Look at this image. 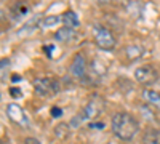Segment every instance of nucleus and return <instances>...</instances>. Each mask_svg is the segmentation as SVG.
Instances as JSON below:
<instances>
[{
	"label": "nucleus",
	"instance_id": "f257e3e1",
	"mask_svg": "<svg viewBox=\"0 0 160 144\" xmlns=\"http://www.w3.org/2000/svg\"><path fill=\"white\" fill-rule=\"evenodd\" d=\"M112 133L122 141H131L139 132V122L130 112H115L111 119Z\"/></svg>",
	"mask_w": 160,
	"mask_h": 144
},
{
	"label": "nucleus",
	"instance_id": "f03ea898",
	"mask_svg": "<svg viewBox=\"0 0 160 144\" xmlns=\"http://www.w3.org/2000/svg\"><path fill=\"white\" fill-rule=\"evenodd\" d=\"M102 109H104V101H102V98L98 96V95H93V96L88 99V102L83 106V109L80 111V114L74 117V120L71 122V127L77 128L78 123L88 122V120H91V119H95V117H98V115L102 112Z\"/></svg>",
	"mask_w": 160,
	"mask_h": 144
},
{
	"label": "nucleus",
	"instance_id": "7ed1b4c3",
	"mask_svg": "<svg viewBox=\"0 0 160 144\" xmlns=\"http://www.w3.org/2000/svg\"><path fill=\"white\" fill-rule=\"evenodd\" d=\"M93 40H95V43H96L98 48L106 50V51L114 50L115 45H117V40H115L114 34L109 29H106V27H102V26H99V24L93 26Z\"/></svg>",
	"mask_w": 160,
	"mask_h": 144
},
{
	"label": "nucleus",
	"instance_id": "20e7f679",
	"mask_svg": "<svg viewBox=\"0 0 160 144\" xmlns=\"http://www.w3.org/2000/svg\"><path fill=\"white\" fill-rule=\"evenodd\" d=\"M34 90L38 96L50 98L59 91V83L53 77H35L34 78Z\"/></svg>",
	"mask_w": 160,
	"mask_h": 144
},
{
	"label": "nucleus",
	"instance_id": "39448f33",
	"mask_svg": "<svg viewBox=\"0 0 160 144\" xmlns=\"http://www.w3.org/2000/svg\"><path fill=\"white\" fill-rule=\"evenodd\" d=\"M135 78L138 83H141L144 87H151L152 83H155L158 80V72L154 66L146 64V66H139L135 69Z\"/></svg>",
	"mask_w": 160,
	"mask_h": 144
},
{
	"label": "nucleus",
	"instance_id": "423d86ee",
	"mask_svg": "<svg viewBox=\"0 0 160 144\" xmlns=\"http://www.w3.org/2000/svg\"><path fill=\"white\" fill-rule=\"evenodd\" d=\"M7 115H8V119L13 123H16L19 127H24V128L29 127V119H28V115H26L24 109L19 106V104L10 102L8 106H7Z\"/></svg>",
	"mask_w": 160,
	"mask_h": 144
},
{
	"label": "nucleus",
	"instance_id": "0eeeda50",
	"mask_svg": "<svg viewBox=\"0 0 160 144\" xmlns=\"http://www.w3.org/2000/svg\"><path fill=\"white\" fill-rule=\"evenodd\" d=\"M87 69H88V64H87V58L82 53H75L72 61H71V75L75 78H85L87 77Z\"/></svg>",
	"mask_w": 160,
	"mask_h": 144
},
{
	"label": "nucleus",
	"instance_id": "6e6552de",
	"mask_svg": "<svg viewBox=\"0 0 160 144\" xmlns=\"http://www.w3.org/2000/svg\"><path fill=\"white\" fill-rule=\"evenodd\" d=\"M142 99L148 102L149 106H152V107H155V109L160 111V93H158V91L144 88L142 90Z\"/></svg>",
	"mask_w": 160,
	"mask_h": 144
},
{
	"label": "nucleus",
	"instance_id": "1a4fd4ad",
	"mask_svg": "<svg viewBox=\"0 0 160 144\" xmlns=\"http://www.w3.org/2000/svg\"><path fill=\"white\" fill-rule=\"evenodd\" d=\"M74 37H75V31L71 29V27H66V26H64V27H61V29H58L56 34H55V38H56L58 42H61V43L72 42Z\"/></svg>",
	"mask_w": 160,
	"mask_h": 144
},
{
	"label": "nucleus",
	"instance_id": "9d476101",
	"mask_svg": "<svg viewBox=\"0 0 160 144\" xmlns=\"http://www.w3.org/2000/svg\"><path fill=\"white\" fill-rule=\"evenodd\" d=\"M62 24L66 26V27H71V29H77L78 26H80V21H78V16L75 15V11L72 10H68V11H64L62 13Z\"/></svg>",
	"mask_w": 160,
	"mask_h": 144
},
{
	"label": "nucleus",
	"instance_id": "9b49d317",
	"mask_svg": "<svg viewBox=\"0 0 160 144\" xmlns=\"http://www.w3.org/2000/svg\"><path fill=\"white\" fill-rule=\"evenodd\" d=\"M142 144H160V130H148L142 135Z\"/></svg>",
	"mask_w": 160,
	"mask_h": 144
},
{
	"label": "nucleus",
	"instance_id": "f8f14e48",
	"mask_svg": "<svg viewBox=\"0 0 160 144\" xmlns=\"http://www.w3.org/2000/svg\"><path fill=\"white\" fill-rule=\"evenodd\" d=\"M125 55L128 56L130 61H135V59H139L142 56V48L138 47V45H128L125 48Z\"/></svg>",
	"mask_w": 160,
	"mask_h": 144
},
{
	"label": "nucleus",
	"instance_id": "ddd939ff",
	"mask_svg": "<svg viewBox=\"0 0 160 144\" xmlns=\"http://www.w3.org/2000/svg\"><path fill=\"white\" fill-rule=\"evenodd\" d=\"M55 135L58 136V139H66L71 135V127L68 123H59L55 127Z\"/></svg>",
	"mask_w": 160,
	"mask_h": 144
},
{
	"label": "nucleus",
	"instance_id": "4468645a",
	"mask_svg": "<svg viewBox=\"0 0 160 144\" xmlns=\"http://www.w3.org/2000/svg\"><path fill=\"white\" fill-rule=\"evenodd\" d=\"M59 21H62V18L59 16H47L42 19V26L43 27H53V26H56Z\"/></svg>",
	"mask_w": 160,
	"mask_h": 144
},
{
	"label": "nucleus",
	"instance_id": "2eb2a0df",
	"mask_svg": "<svg viewBox=\"0 0 160 144\" xmlns=\"http://www.w3.org/2000/svg\"><path fill=\"white\" fill-rule=\"evenodd\" d=\"M8 69H10V59H2V82H5Z\"/></svg>",
	"mask_w": 160,
	"mask_h": 144
},
{
	"label": "nucleus",
	"instance_id": "dca6fc26",
	"mask_svg": "<svg viewBox=\"0 0 160 144\" xmlns=\"http://www.w3.org/2000/svg\"><path fill=\"white\" fill-rule=\"evenodd\" d=\"M10 95H11V98L16 99V98H21V96H22V91H21L18 87H11V88H10Z\"/></svg>",
	"mask_w": 160,
	"mask_h": 144
},
{
	"label": "nucleus",
	"instance_id": "f3484780",
	"mask_svg": "<svg viewBox=\"0 0 160 144\" xmlns=\"http://www.w3.org/2000/svg\"><path fill=\"white\" fill-rule=\"evenodd\" d=\"M62 115V109L61 107H51V117H55V119H58V117Z\"/></svg>",
	"mask_w": 160,
	"mask_h": 144
},
{
	"label": "nucleus",
	"instance_id": "a211bd4d",
	"mask_svg": "<svg viewBox=\"0 0 160 144\" xmlns=\"http://www.w3.org/2000/svg\"><path fill=\"white\" fill-rule=\"evenodd\" d=\"M24 144H42L37 138H32V136H29V138H26L24 139Z\"/></svg>",
	"mask_w": 160,
	"mask_h": 144
},
{
	"label": "nucleus",
	"instance_id": "6ab92c4d",
	"mask_svg": "<svg viewBox=\"0 0 160 144\" xmlns=\"http://www.w3.org/2000/svg\"><path fill=\"white\" fill-rule=\"evenodd\" d=\"M53 48H55L53 45H47V47H43V51L47 53V56H50V58H51V50H53Z\"/></svg>",
	"mask_w": 160,
	"mask_h": 144
},
{
	"label": "nucleus",
	"instance_id": "aec40b11",
	"mask_svg": "<svg viewBox=\"0 0 160 144\" xmlns=\"http://www.w3.org/2000/svg\"><path fill=\"white\" fill-rule=\"evenodd\" d=\"M11 80H13V82H21V75H18V74H13Z\"/></svg>",
	"mask_w": 160,
	"mask_h": 144
},
{
	"label": "nucleus",
	"instance_id": "412c9836",
	"mask_svg": "<svg viewBox=\"0 0 160 144\" xmlns=\"http://www.w3.org/2000/svg\"><path fill=\"white\" fill-rule=\"evenodd\" d=\"M96 2H99V3H108L109 0H96Z\"/></svg>",
	"mask_w": 160,
	"mask_h": 144
}]
</instances>
